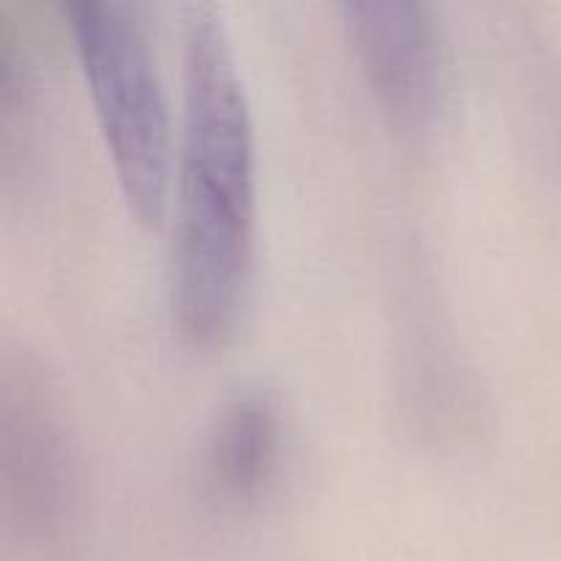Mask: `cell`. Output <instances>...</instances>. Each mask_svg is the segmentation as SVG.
<instances>
[{"mask_svg":"<svg viewBox=\"0 0 561 561\" xmlns=\"http://www.w3.org/2000/svg\"><path fill=\"white\" fill-rule=\"evenodd\" d=\"M255 124L233 38L214 3L190 5L173 164L170 305L186 343L222 345L255 272Z\"/></svg>","mask_w":561,"mask_h":561,"instance_id":"obj_1","label":"cell"},{"mask_svg":"<svg viewBox=\"0 0 561 561\" xmlns=\"http://www.w3.org/2000/svg\"><path fill=\"white\" fill-rule=\"evenodd\" d=\"M64 9L121 192L142 222H157L170 201L179 135L140 5L69 0Z\"/></svg>","mask_w":561,"mask_h":561,"instance_id":"obj_2","label":"cell"},{"mask_svg":"<svg viewBox=\"0 0 561 561\" xmlns=\"http://www.w3.org/2000/svg\"><path fill=\"white\" fill-rule=\"evenodd\" d=\"M340 22L362 75L403 140L436 131L447 104L449 47L427 0H343Z\"/></svg>","mask_w":561,"mask_h":561,"instance_id":"obj_3","label":"cell"},{"mask_svg":"<svg viewBox=\"0 0 561 561\" xmlns=\"http://www.w3.org/2000/svg\"><path fill=\"white\" fill-rule=\"evenodd\" d=\"M0 485L5 513L33 526L64 518L75 496V449L55 387L27 354L0 365Z\"/></svg>","mask_w":561,"mask_h":561,"instance_id":"obj_4","label":"cell"},{"mask_svg":"<svg viewBox=\"0 0 561 561\" xmlns=\"http://www.w3.org/2000/svg\"><path fill=\"white\" fill-rule=\"evenodd\" d=\"M288 411L268 383H244L217 405L203 433L201 471L219 499L252 502L283 469Z\"/></svg>","mask_w":561,"mask_h":561,"instance_id":"obj_5","label":"cell"}]
</instances>
